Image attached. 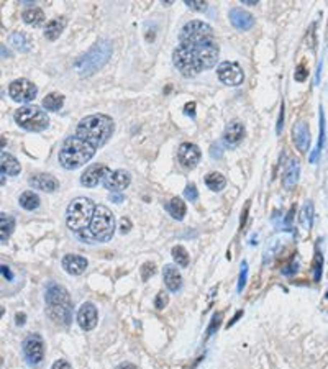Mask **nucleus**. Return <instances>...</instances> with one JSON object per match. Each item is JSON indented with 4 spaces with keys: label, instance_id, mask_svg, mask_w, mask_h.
<instances>
[{
    "label": "nucleus",
    "instance_id": "14",
    "mask_svg": "<svg viewBox=\"0 0 328 369\" xmlns=\"http://www.w3.org/2000/svg\"><path fill=\"white\" fill-rule=\"evenodd\" d=\"M108 172L110 171L105 164H100V163L92 164V166H89L86 172L81 176V184L84 187H95L100 180H103L108 176Z\"/></svg>",
    "mask_w": 328,
    "mask_h": 369
},
{
    "label": "nucleus",
    "instance_id": "23",
    "mask_svg": "<svg viewBox=\"0 0 328 369\" xmlns=\"http://www.w3.org/2000/svg\"><path fill=\"white\" fill-rule=\"evenodd\" d=\"M0 169H2V174H9V176H17V174L22 171L20 168V163L17 161L15 158L9 153H2V156H0Z\"/></svg>",
    "mask_w": 328,
    "mask_h": 369
},
{
    "label": "nucleus",
    "instance_id": "35",
    "mask_svg": "<svg viewBox=\"0 0 328 369\" xmlns=\"http://www.w3.org/2000/svg\"><path fill=\"white\" fill-rule=\"evenodd\" d=\"M184 197L187 200H191V202H195L199 199V191H197V187H195L194 184H187V187L184 189Z\"/></svg>",
    "mask_w": 328,
    "mask_h": 369
},
{
    "label": "nucleus",
    "instance_id": "15",
    "mask_svg": "<svg viewBox=\"0 0 328 369\" xmlns=\"http://www.w3.org/2000/svg\"><path fill=\"white\" fill-rule=\"evenodd\" d=\"M97 320H99V313H97V309L94 304H84L82 307L78 312V323L82 330L90 331L95 328Z\"/></svg>",
    "mask_w": 328,
    "mask_h": 369
},
{
    "label": "nucleus",
    "instance_id": "29",
    "mask_svg": "<svg viewBox=\"0 0 328 369\" xmlns=\"http://www.w3.org/2000/svg\"><path fill=\"white\" fill-rule=\"evenodd\" d=\"M18 202L25 210H34V208L40 207V197H38V194H34L33 191L23 192L22 196H20Z\"/></svg>",
    "mask_w": 328,
    "mask_h": 369
},
{
    "label": "nucleus",
    "instance_id": "28",
    "mask_svg": "<svg viewBox=\"0 0 328 369\" xmlns=\"http://www.w3.org/2000/svg\"><path fill=\"white\" fill-rule=\"evenodd\" d=\"M205 184H207V187L210 191L220 192V191L225 189L227 179L223 177L220 172H210V174H207V176H205Z\"/></svg>",
    "mask_w": 328,
    "mask_h": 369
},
{
    "label": "nucleus",
    "instance_id": "51",
    "mask_svg": "<svg viewBox=\"0 0 328 369\" xmlns=\"http://www.w3.org/2000/svg\"><path fill=\"white\" fill-rule=\"evenodd\" d=\"M117 369H136V366L131 363H123L120 366H117Z\"/></svg>",
    "mask_w": 328,
    "mask_h": 369
},
{
    "label": "nucleus",
    "instance_id": "41",
    "mask_svg": "<svg viewBox=\"0 0 328 369\" xmlns=\"http://www.w3.org/2000/svg\"><path fill=\"white\" fill-rule=\"evenodd\" d=\"M307 76H309V72H307L305 66L304 64H299V67L296 69V81L302 82V81H305Z\"/></svg>",
    "mask_w": 328,
    "mask_h": 369
},
{
    "label": "nucleus",
    "instance_id": "39",
    "mask_svg": "<svg viewBox=\"0 0 328 369\" xmlns=\"http://www.w3.org/2000/svg\"><path fill=\"white\" fill-rule=\"evenodd\" d=\"M220 322H222V312H218L217 315H215V317L212 318L210 325H208V331H207V337H212L213 333L217 331V328H218Z\"/></svg>",
    "mask_w": 328,
    "mask_h": 369
},
{
    "label": "nucleus",
    "instance_id": "17",
    "mask_svg": "<svg viewBox=\"0 0 328 369\" xmlns=\"http://www.w3.org/2000/svg\"><path fill=\"white\" fill-rule=\"evenodd\" d=\"M245 138V127L240 122H230L223 133V143L230 148H236Z\"/></svg>",
    "mask_w": 328,
    "mask_h": 369
},
{
    "label": "nucleus",
    "instance_id": "27",
    "mask_svg": "<svg viewBox=\"0 0 328 369\" xmlns=\"http://www.w3.org/2000/svg\"><path fill=\"white\" fill-rule=\"evenodd\" d=\"M62 105H64V95H61L58 92L48 94L43 99V107L46 110H50V112H58V110L62 108Z\"/></svg>",
    "mask_w": 328,
    "mask_h": 369
},
{
    "label": "nucleus",
    "instance_id": "2",
    "mask_svg": "<svg viewBox=\"0 0 328 369\" xmlns=\"http://www.w3.org/2000/svg\"><path fill=\"white\" fill-rule=\"evenodd\" d=\"M114 128L115 123L108 115L94 114L79 122L78 128H76V136L92 144L94 148H100L108 141V138L114 133Z\"/></svg>",
    "mask_w": 328,
    "mask_h": 369
},
{
    "label": "nucleus",
    "instance_id": "18",
    "mask_svg": "<svg viewBox=\"0 0 328 369\" xmlns=\"http://www.w3.org/2000/svg\"><path fill=\"white\" fill-rule=\"evenodd\" d=\"M61 264H62V268H64L66 273L72 274V276H79L87 269L89 263H87L86 257H82L79 254H66L64 257H62Z\"/></svg>",
    "mask_w": 328,
    "mask_h": 369
},
{
    "label": "nucleus",
    "instance_id": "20",
    "mask_svg": "<svg viewBox=\"0 0 328 369\" xmlns=\"http://www.w3.org/2000/svg\"><path fill=\"white\" fill-rule=\"evenodd\" d=\"M30 184L34 189H40L43 192H54L59 187L58 179L50 176V174H34L30 177Z\"/></svg>",
    "mask_w": 328,
    "mask_h": 369
},
{
    "label": "nucleus",
    "instance_id": "37",
    "mask_svg": "<svg viewBox=\"0 0 328 369\" xmlns=\"http://www.w3.org/2000/svg\"><path fill=\"white\" fill-rule=\"evenodd\" d=\"M246 277H248V264L243 261V264H241V273H240V279H238V292H243V289H245Z\"/></svg>",
    "mask_w": 328,
    "mask_h": 369
},
{
    "label": "nucleus",
    "instance_id": "3",
    "mask_svg": "<svg viewBox=\"0 0 328 369\" xmlns=\"http://www.w3.org/2000/svg\"><path fill=\"white\" fill-rule=\"evenodd\" d=\"M97 148H94L92 144H89L87 141L81 140L79 136H69L64 140V143L61 144L59 150V164L64 169H78L81 166L86 164L89 159H92L95 155Z\"/></svg>",
    "mask_w": 328,
    "mask_h": 369
},
{
    "label": "nucleus",
    "instance_id": "13",
    "mask_svg": "<svg viewBox=\"0 0 328 369\" xmlns=\"http://www.w3.org/2000/svg\"><path fill=\"white\" fill-rule=\"evenodd\" d=\"M131 182V176L128 171L117 169L108 172V176L103 179V187L112 192H120L123 189H127Z\"/></svg>",
    "mask_w": 328,
    "mask_h": 369
},
{
    "label": "nucleus",
    "instance_id": "44",
    "mask_svg": "<svg viewBox=\"0 0 328 369\" xmlns=\"http://www.w3.org/2000/svg\"><path fill=\"white\" fill-rule=\"evenodd\" d=\"M0 271H2V276L5 277L7 281H12V279H13L12 271H10V268H9V266H7V264H2V266H0Z\"/></svg>",
    "mask_w": 328,
    "mask_h": 369
},
{
    "label": "nucleus",
    "instance_id": "50",
    "mask_svg": "<svg viewBox=\"0 0 328 369\" xmlns=\"http://www.w3.org/2000/svg\"><path fill=\"white\" fill-rule=\"evenodd\" d=\"M15 322H17V325H23L25 323V313H17Z\"/></svg>",
    "mask_w": 328,
    "mask_h": 369
},
{
    "label": "nucleus",
    "instance_id": "7",
    "mask_svg": "<svg viewBox=\"0 0 328 369\" xmlns=\"http://www.w3.org/2000/svg\"><path fill=\"white\" fill-rule=\"evenodd\" d=\"M112 56V46L108 41L102 40L95 43L90 50L76 61V69L81 72V76H90L97 69H100Z\"/></svg>",
    "mask_w": 328,
    "mask_h": 369
},
{
    "label": "nucleus",
    "instance_id": "24",
    "mask_svg": "<svg viewBox=\"0 0 328 369\" xmlns=\"http://www.w3.org/2000/svg\"><path fill=\"white\" fill-rule=\"evenodd\" d=\"M22 18L26 25H31V26H41L45 23V13L41 9H38V7H30V9H26L23 12Z\"/></svg>",
    "mask_w": 328,
    "mask_h": 369
},
{
    "label": "nucleus",
    "instance_id": "48",
    "mask_svg": "<svg viewBox=\"0 0 328 369\" xmlns=\"http://www.w3.org/2000/svg\"><path fill=\"white\" fill-rule=\"evenodd\" d=\"M294 212H296V207H290V210H289V213H287V217H285V227H289L290 225V222H292V217H294Z\"/></svg>",
    "mask_w": 328,
    "mask_h": 369
},
{
    "label": "nucleus",
    "instance_id": "49",
    "mask_svg": "<svg viewBox=\"0 0 328 369\" xmlns=\"http://www.w3.org/2000/svg\"><path fill=\"white\" fill-rule=\"evenodd\" d=\"M217 146H218V144H213V146H212V150H210V153H212V156H213V158H215V156H217V158L222 156V150L217 148Z\"/></svg>",
    "mask_w": 328,
    "mask_h": 369
},
{
    "label": "nucleus",
    "instance_id": "22",
    "mask_svg": "<svg viewBox=\"0 0 328 369\" xmlns=\"http://www.w3.org/2000/svg\"><path fill=\"white\" fill-rule=\"evenodd\" d=\"M164 284H166L167 290H171V292H177L180 287H183V277H180L177 268L172 266V264H167L164 268Z\"/></svg>",
    "mask_w": 328,
    "mask_h": 369
},
{
    "label": "nucleus",
    "instance_id": "11",
    "mask_svg": "<svg viewBox=\"0 0 328 369\" xmlns=\"http://www.w3.org/2000/svg\"><path fill=\"white\" fill-rule=\"evenodd\" d=\"M23 351L30 364H40L45 358V343L40 335H30L23 343Z\"/></svg>",
    "mask_w": 328,
    "mask_h": 369
},
{
    "label": "nucleus",
    "instance_id": "46",
    "mask_svg": "<svg viewBox=\"0 0 328 369\" xmlns=\"http://www.w3.org/2000/svg\"><path fill=\"white\" fill-rule=\"evenodd\" d=\"M53 369H71V364H69L67 361H64V359H59V361H56V363L53 364Z\"/></svg>",
    "mask_w": 328,
    "mask_h": 369
},
{
    "label": "nucleus",
    "instance_id": "5",
    "mask_svg": "<svg viewBox=\"0 0 328 369\" xmlns=\"http://www.w3.org/2000/svg\"><path fill=\"white\" fill-rule=\"evenodd\" d=\"M97 205L89 197H78L74 199L67 207L66 212V224L74 232L87 230L90 227V222L94 218Z\"/></svg>",
    "mask_w": 328,
    "mask_h": 369
},
{
    "label": "nucleus",
    "instance_id": "54",
    "mask_svg": "<svg viewBox=\"0 0 328 369\" xmlns=\"http://www.w3.org/2000/svg\"><path fill=\"white\" fill-rule=\"evenodd\" d=\"M243 2H245V4H248V5H254V4H258L256 0H243Z\"/></svg>",
    "mask_w": 328,
    "mask_h": 369
},
{
    "label": "nucleus",
    "instance_id": "26",
    "mask_svg": "<svg viewBox=\"0 0 328 369\" xmlns=\"http://www.w3.org/2000/svg\"><path fill=\"white\" fill-rule=\"evenodd\" d=\"M166 208H167V212L171 213V217H172V218H176V220H183V218L186 217V212H187L184 200H183V199H179V197L171 199L169 202H167Z\"/></svg>",
    "mask_w": 328,
    "mask_h": 369
},
{
    "label": "nucleus",
    "instance_id": "19",
    "mask_svg": "<svg viewBox=\"0 0 328 369\" xmlns=\"http://www.w3.org/2000/svg\"><path fill=\"white\" fill-rule=\"evenodd\" d=\"M292 135H294V141L297 150L301 153H305L310 146V131L307 127L305 122H299L294 125V130H292Z\"/></svg>",
    "mask_w": 328,
    "mask_h": 369
},
{
    "label": "nucleus",
    "instance_id": "25",
    "mask_svg": "<svg viewBox=\"0 0 328 369\" xmlns=\"http://www.w3.org/2000/svg\"><path fill=\"white\" fill-rule=\"evenodd\" d=\"M62 30H64V20L62 18H54L51 22L46 23V28H45V36L48 41H56L59 36Z\"/></svg>",
    "mask_w": 328,
    "mask_h": 369
},
{
    "label": "nucleus",
    "instance_id": "45",
    "mask_svg": "<svg viewBox=\"0 0 328 369\" xmlns=\"http://www.w3.org/2000/svg\"><path fill=\"white\" fill-rule=\"evenodd\" d=\"M184 114H186L187 117H194V115H195V103H194V102H189V103H186Z\"/></svg>",
    "mask_w": 328,
    "mask_h": 369
},
{
    "label": "nucleus",
    "instance_id": "40",
    "mask_svg": "<svg viewBox=\"0 0 328 369\" xmlns=\"http://www.w3.org/2000/svg\"><path fill=\"white\" fill-rule=\"evenodd\" d=\"M166 304H167V294H166V292H159V294L156 296V299H155V307L158 310H161V309L166 307Z\"/></svg>",
    "mask_w": 328,
    "mask_h": 369
},
{
    "label": "nucleus",
    "instance_id": "16",
    "mask_svg": "<svg viewBox=\"0 0 328 369\" xmlns=\"http://www.w3.org/2000/svg\"><path fill=\"white\" fill-rule=\"evenodd\" d=\"M230 22H232L235 28H238L241 31H248L253 28L254 17L249 12L240 9V7H235V9L230 10Z\"/></svg>",
    "mask_w": 328,
    "mask_h": 369
},
{
    "label": "nucleus",
    "instance_id": "34",
    "mask_svg": "<svg viewBox=\"0 0 328 369\" xmlns=\"http://www.w3.org/2000/svg\"><path fill=\"white\" fill-rule=\"evenodd\" d=\"M322 266H323V256L320 254V251L317 249L315 257H313V279L317 282L320 281V277H322Z\"/></svg>",
    "mask_w": 328,
    "mask_h": 369
},
{
    "label": "nucleus",
    "instance_id": "31",
    "mask_svg": "<svg viewBox=\"0 0 328 369\" xmlns=\"http://www.w3.org/2000/svg\"><path fill=\"white\" fill-rule=\"evenodd\" d=\"M9 41L17 48V50H20V51H25L26 53V51L31 50V43H30V40H28V36H26L25 33H20V31L12 33Z\"/></svg>",
    "mask_w": 328,
    "mask_h": 369
},
{
    "label": "nucleus",
    "instance_id": "4",
    "mask_svg": "<svg viewBox=\"0 0 328 369\" xmlns=\"http://www.w3.org/2000/svg\"><path fill=\"white\" fill-rule=\"evenodd\" d=\"M74 305L69 292L58 284H51L46 290V312L53 322L69 325L72 318Z\"/></svg>",
    "mask_w": 328,
    "mask_h": 369
},
{
    "label": "nucleus",
    "instance_id": "42",
    "mask_svg": "<svg viewBox=\"0 0 328 369\" xmlns=\"http://www.w3.org/2000/svg\"><path fill=\"white\" fill-rule=\"evenodd\" d=\"M131 230V222H130V218H122V222H120V232L122 233H128Z\"/></svg>",
    "mask_w": 328,
    "mask_h": 369
},
{
    "label": "nucleus",
    "instance_id": "47",
    "mask_svg": "<svg viewBox=\"0 0 328 369\" xmlns=\"http://www.w3.org/2000/svg\"><path fill=\"white\" fill-rule=\"evenodd\" d=\"M282 122H284V103L281 105V114H279V122H277V133H281L282 128Z\"/></svg>",
    "mask_w": 328,
    "mask_h": 369
},
{
    "label": "nucleus",
    "instance_id": "12",
    "mask_svg": "<svg viewBox=\"0 0 328 369\" xmlns=\"http://www.w3.org/2000/svg\"><path fill=\"white\" fill-rule=\"evenodd\" d=\"M177 158H179V163L186 169H194L200 161L199 146H195L194 143H183L177 150Z\"/></svg>",
    "mask_w": 328,
    "mask_h": 369
},
{
    "label": "nucleus",
    "instance_id": "1",
    "mask_svg": "<svg viewBox=\"0 0 328 369\" xmlns=\"http://www.w3.org/2000/svg\"><path fill=\"white\" fill-rule=\"evenodd\" d=\"M218 45L213 30L200 20L187 22L179 33V46L172 53V62L186 78H194L199 72L217 64Z\"/></svg>",
    "mask_w": 328,
    "mask_h": 369
},
{
    "label": "nucleus",
    "instance_id": "10",
    "mask_svg": "<svg viewBox=\"0 0 328 369\" xmlns=\"http://www.w3.org/2000/svg\"><path fill=\"white\" fill-rule=\"evenodd\" d=\"M217 74L218 79L227 86H240L243 81H245V74H243V69L240 67L238 62L233 61H223L217 67Z\"/></svg>",
    "mask_w": 328,
    "mask_h": 369
},
{
    "label": "nucleus",
    "instance_id": "38",
    "mask_svg": "<svg viewBox=\"0 0 328 369\" xmlns=\"http://www.w3.org/2000/svg\"><path fill=\"white\" fill-rule=\"evenodd\" d=\"M186 5L191 7L192 10H197V12H205L207 10V2H202V0H186Z\"/></svg>",
    "mask_w": 328,
    "mask_h": 369
},
{
    "label": "nucleus",
    "instance_id": "52",
    "mask_svg": "<svg viewBox=\"0 0 328 369\" xmlns=\"http://www.w3.org/2000/svg\"><path fill=\"white\" fill-rule=\"evenodd\" d=\"M122 199H123V197L120 196V194H112V197H110V200H114L115 204H120Z\"/></svg>",
    "mask_w": 328,
    "mask_h": 369
},
{
    "label": "nucleus",
    "instance_id": "43",
    "mask_svg": "<svg viewBox=\"0 0 328 369\" xmlns=\"http://www.w3.org/2000/svg\"><path fill=\"white\" fill-rule=\"evenodd\" d=\"M297 269H299L297 263H290V266H287V268H284V269H282V274H285V276H292V274H296V273H297Z\"/></svg>",
    "mask_w": 328,
    "mask_h": 369
},
{
    "label": "nucleus",
    "instance_id": "30",
    "mask_svg": "<svg viewBox=\"0 0 328 369\" xmlns=\"http://www.w3.org/2000/svg\"><path fill=\"white\" fill-rule=\"evenodd\" d=\"M13 228H15V220L10 215L0 213V238L2 241H5L13 233Z\"/></svg>",
    "mask_w": 328,
    "mask_h": 369
},
{
    "label": "nucleus",
    "instance_id": "9",
    "mask_svg": "<svg viewBox=\"0 0 328 369\" xmlns=\"http://www.w3.org/2000/svg\"><path fill=\"white\" fill-rule=\"evenodd\" d=\"M9 94L15 102L26 103L31 102L38 94V87L28 79H17L9 86Z\"/></svg>",
    "mask_w": 328,
    "mask_h": 369
},
{
    "label": "nucleus",
    "instance_id": "33",
    "mask_svg": "<svg viewBox=\"0 0 328 369\" xmlns=\"http://www.w3.org/2000/svg\"><path fill=\"white\" fill-rule=\"evenodd\" d=\"M172 257H174V261H176L179 266H183V268H186L187 264H189V253H187L186 248L180 246V245L172 248Z\"/></svg>",
    "mask_w": 328,
    "mask_h": 369
},
{
    "label": "nucleus",
    "instance_id": "21",
    "mask_svg": "<svg viewBox=\"0 0 328 369\" xmlns=\"http://www.w3.org/2000/svg\"><path fill=\"white\" fill-rule=\"evenodd\" d=\"M299 169H301V166H299V161L297 159H290L285 166L284 169V174H282V182H284V187L287 191L294 189V186L297 184L299 180Z\"/></svg>",
    "mask_w": 328,
    "mask_h": 369
},
{
    "label": "nucleus",
    "instance_id": "8",
    "mask_svg": "<svg viewBox=\"0 0 328 369\" xmlns=\"http://www.w3.org/2000/svg\"><path fill=\"white\" fill-rule=\"evenodd\" d=\"M13 118H15V122L20 128L33 131V133L46 130L48 125H50V118H48L45 110L34 105L20 107L15 112V115H13Z\"/></svg>",
    "mask_w": 328,
    "mask_h": 369
},
{
    "label": "nucleus",
    "instance_id": "36",
    "mask_svg": "<svg viewBox=\"0 0 328 369\" xmlns=\"http://www.w3.org/2000/svg\"><path fill=\"white\" fill-rule=\"evenodd\" d=\"M155 273H156V266L153 263H144L143 264V268H141V277H143V281H148Z\"/></svg>",
    "mask_w": 328,
    "mask_h": 369
},
{
    "label": "nucleus",
    "instance_id": "32",
    "mask_svg": "<svg viewBox=\"0 0 328 369\" xmlns=\"http://www.w3.org/2000/svg\"><path fill=\"white\" fill-rule=\"evenodd\" d=\"M312 222H313V205H312V202H307L301 212V225L305 230H310Z\"/></svg>",
    "mask_w": 328,
    "mask_h": 369
},
{
    "label": "nucleus",
    "instance_id": "53",
    "mask_svg": "<svg viewBox=\"0 0 328 369\" xmlns=\"http://www.w3.org/2000/svg\"><path fill=\"white\" fill-rule=\"evenodd\" d=\"M240 317H241V312H238V313H236V315H235V318L232 320V322H230V323H228V326H230V325H233V323L236 322V320H238V318H240Z\"/></svg>",
    "mask_w": 328,
    "mask_h": 369
},
{
    "label": "nucleus",
    "instance_id": "6",
    "mask_svg": "<svg viewBox=\"0 0 328 369\" xmlns=\"http://www.w3.org/2000/svg\"><path fill=\"white\" fill-rule=\"evenodd\" d=\"M89 238L95 243H107L115 233V217L105 205H97L90 227L86 230Z\"/></svg>",
    "mask_w": 328,
    "mask_h": 369
}]
</instances>
